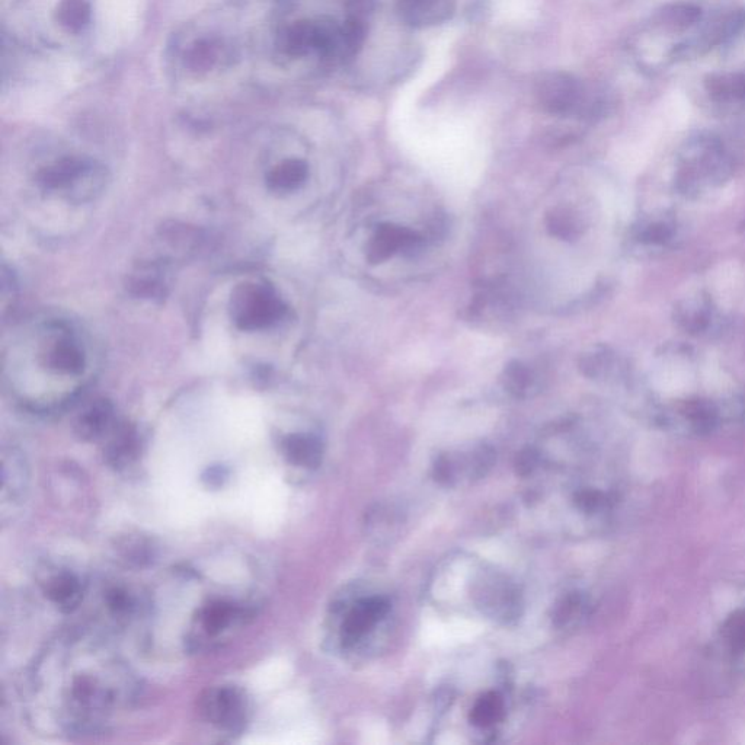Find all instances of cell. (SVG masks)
<instances>
[{
  "mask_svg": "<svg viewBox=\"0 0 745 745\" xmlns=\"http://www.w3.org/2000/svg\"><path fill=\"white\" fill-rule=\"evenodd\" d=\"M536 97L546 113L569 115L583 107L584 88L567 73H546L537 82Z\"/></svg>",
  "mask_w": 745,
  "mask_h": 745,
  "instance_id": "cell-6",
  "label": "cell"
},
{
  "mask_svg": "<svg viewBox=\"0 0 745 745\" xmlns=\"http://www.w3.org/2000/svg\"><path fill=\"white\" fill-rule=\"evenodd\" d=\"M501 380H503L505 390L516 398H529L530 390L533 389V383H535L529 367L524 366L520 361L508 363Z\"/></svg>",
  "mask_w": 745,
  "mask_h": 745,
  "instance_id": "cell-22",
  "label": "cell"
},
{
  "mask_svg": "<svg viewBox=\"0 0 745 745\" xmlns=\"http://www.w3.org/2000/svg\"><path fill=\"white\" fill-rule=\"evenodd\" d=\"M536 465L537 456L536 453L532 452V450H527V452L520 454L519 469L521 473L532 472V470L536 468Z\"/></svg>",
  "mask_w": 745,
  "mask_h": 745,
  "instance_id": "cell-31",
  "label": "cell"
},
{
  "mask_svg": "<svg viewBox=\"0 0 745 745\" xmlns=\"http://www.w3.org/2000/svg\"><path fill=\"white\" fill-rule=\"evenodd\" d=\"M399 17L415 28L443 24L453 17L456 0H396Z\"/></svg>",
  "mask_w": 745,
  "mask_h": 745,
  "instance_id": "cell-11",
  "label": "cell"
},
{
  "mask_svg": "<svg viewBox=\"0 0 745 745\" xmlns=\"http://www.w3.org/2000/svg\"><path fill=\"white\" fill-rule=\"evenodd\" d=\"M713 97L745 101V75L721 76L711 82Z\"/></svg>",
  "mask_w": 745,
  "mask_h": 745,
  "instance_id": "cell-24",
  "label": "cell"
},
{
  "mask_svg": "<svg viewBox=\"0 0 745 745\" xmlns=\"http://www.w3.org/2000/svg\"><path fill=\"white\" fill-rule=\"evenodd\" d=\"M227 476H229V472L225 468L216 466V468L207 470L206 475L203 476V481H206L207 485L216 488V486L223 485V481L227 479Z\"/></svg>",
  "mask_w": 745,
  "mask_h": 745,
  "instance_id": "cell-30",
  "label": "cell"
},
{
  "mask_svg": "<svg viewBox=\"0 0 745 745\" xmlns=\"http://www.w3.org/2000/svg\"><path fill=\"white\" fill-rule=\"evenodd\" d=\"M38 182L47 191H66L70 200H91L104 187L101 166L81 158H63L47 166L38 175Z\"/></svg>",
  "mask_w": 745,
  "mask_h": 745,
  "instance_id": "cell-4",
  "label": "cell"
},
{
  "mask_svg": "<svg viewBox=\"0 0 745 745\" xmlns=\"http://www.w3.org/2000/svg\"><path fill=\"white\" fill-rule=\"evenodd\" d=\"M308 177V163L302 159H287L268 172L267 187L273 193L289 194L299 190Z\"/></svg>",
  "mask_w": 745,
  "mask_h": 745,
  "instance_id": "cell-18",
  "label": "cell"
},
{
  "mask_svg": "<svg viewBox=\"0 0 745 745\" xmlns=\"http://www.w3.org/2000/svg\"><path fill=\"white\" fill-rule=\"evenodd\" d=\"M57 21L70 33H81L92 21L89 0H60Z\"/></svg>",
  "mask_w": 745,
  "mask_h": 745,
  "instance_id": "cell-20",
  "label": "cell"
},
{
  "mask_svg": "<svg viewBox=\"0 0 745 745\" xmlns=\"http://www.w3.org/2000/svg\"><path fill=\"white\" fill-rule=\"evenodd\" d=\"M105 617L117 625H127L146 609L145 599L123 584L108 585L102 596Z\"/></svg>",
  "mask_w": 745,
  "mask_h": 745,
  "instance_id": "cell-13",
  "label": "cell"
},
{
  "mask_svg": "<svg viewBox=\"0 0 745 745\" xmlns=\"http://www.w3.org/2000/svg\"><path fill=\"white\" fill-rule=\"evenodd\" d=\"M2 476L3 505L6 503L17 505L24 497L28 486L27 465H25L24 457L17 450H11L9 454L5 453Z\"/></svg>",
  "mask_w": 745,
  "mask_h": 745,
  "instance_id": "cell-17",
  "label": "cell"
},
{
  "mask_svg": "<svg viewBox=\"0 0 745 745\" xmlns=\"http://www.w3.org/2000/svg\"><path fill=\"white\" fill-rule=\"evenodd\" d=\"M31 715L59 734H101L115 712L133 703L137 681L107 645L83 633L51 642L34 664Z\"/></svg>",
  "mask_w": 745,
  "mask_h": 745,
  "instance_id": "cell-1",
  "label": "cell"
},
{
  "mask_svg": "<svg viewBox=\"0 0 745 745\" xmlns=\"http://www.w3.org/2000/svg\"><path fill=\"white\" fill-rule=\"evenodd\" d=\"M200 712L222 734L238 735L245 731L251 716V702L245 690L233 684L211 687L200 700Z\"/></svg>",
  "mask_w": 745,
  "mask_h": 745,
  "instance_id": "cell-5",
  "label": "cell"
},
{
  "mask_svg": "<svg viewBox=\"0 0 745 745\" xmlns=\"http://www.w3.org/2000/svg\"><path fill=\"white\" fill-rule=\"evenodd\" d=\"M421 241V236L414 230L386 223L377 227L372 241L367 246V260L370 264H382L396 252L417 248Z\"/></svg>",
  "mask_w": 745,
  "mask_h": 745,
  "instance_id": "cell-9",
  "label": "cell"
},
{
  "mask_svg": "<svg viewBox=\"0 0 745 745\" xmlns=\"http://www.w3.org/2000/svg\"><path fill=\"white\" fill-rule=\"evenodd\" d=\"M504 715V702L497 693H486L476 703L472 713H470V721L476 727H491L495 722L500 721L501 716Z\"/></svg>",
  "mask_w": 745,
  "mask_h": 745,
  "instance_id": "cell-23",
  "label": "cell"
},
{
  "mask_svg": "<svg viewBox=\"0 0 745 745\" xmlns=\"http://www.w3.org/2000/svg\"><path fill=\"white\" fill-rule=\"evenodd\" d=\"M318 40V21H297L287 27L278 38V47L286 56L293 59L316 53Z\"/></svg>",
  "mask_w": 745,
  "mask_h": 745,
  "instance_id": "cell-16",
  "label": "cell"
},
{
  "mask_svg": "<svg viewBox=\"0 0 745 745\" xmlns=\"http://www.w3.org/2000/svg\"><path fill=\"white\" fill-rule=\"evenodd\" d=\"M280 449L287 462L296 468L316 469L324 457V444L313 434H289L281 440Z\"/></svg>",
  "mask_w": 745,
  "mask_h": 745,
  "instance_id": "cell-15",
  "label": "cell"
},
{
  "mask_svg": "<svg viewBox=\"0 0 745 745\" xmlns=\"http://www.w3.org/2000/svg\"><path fill=\"white\" fill-rule=\"evenodd\" d=\"M41 588L47 599L63 613H73L78 610L85 597V585L81 578L67 569L50 572L41 581Z\"/></svg>",
  "mask_w": 745,
  "mask_h": 745,
  "instance_id": "cell-10",
  "label": "cell"
},
{
  "mask_svg": "<svg viewBox=\"0 0 745 745\" xmlns=\"http://www.w3.org/2000/svg\"><path fill=\"white\" fill-rule=\"evenodd\" d=\"M607 503L606 495L600 491H583L577 495V504L581 510L596 511Z\"/></svg>",
  "mask_w": 745,
  "mask_h": 745,
  "instance_id": "cell-28",
  "label": "cell"
},
{
  "mask_svg": "<svg viewBox=\"0 0 745 745\" xmlns=\"http://www.w3.org/2000/svg\"><path fill=\"white\" fill-rule=\"evenodd\" d=\"M49 364L57 372L79 374L85 369V354L70 335H62L50 348Z\"/></svg>",
  "mask_w": 745,
  "mask_h": 745,
  "instance_id": "cell-19",
  "label": "cell"
},
{
  "mask_svg": "<svg viewBox=\"0 0 745 745\" xmlns=\"http://www.w3.org/2000/svg\"><path fill=\"white\" fill-rule=\"evenodd\" d=\"M220 46L214 40L195 41L185 53V66L194 73H207L219 65Z\"/></svg>",
  "mask_w": 745,
  "mask_h": 745,
  "instance_id": "cell-21",
  "label": "cell"
},
{
  "mask_svg": "<svg viewBox=\"0 0 745 745\" xmlns=\"http://www.w3.org/2000/svg\"><path fill=\"white\" fill-rule=\"evenodd\" d=\"M548 230L555 238L565 241L574 235V223L565 211L555 210L548 216Z\"/></svg>",
  "mask_w": 745,
  "mask_h": 745,
  "instance_id": "cell-27",
  "label": "cell"
},
{
  "mask_svg": "<svg viewBox=\"0 0 745 745\" xmlns=\"http://www.w3.org/2000/svg\"><path fill=\"white\" fill-rule=\"evenodd\" d=\"M479 606L484 609L486 615L495 619H516L519 616V593L504 578L491 575L485 578L484 588L478 591Z\"/></svg>",
  "mask_w": 745,
  "mask_h": 745,
  "instance_id": "cell-8",
  "label": "cell"
},
{
  "mask_svg": "<svg viewBox=\"0 0 745 745\" xmlns=\"http://www.w3.org/2000/svg\"><path fill=\"white\" fill-rule=\"evenodd\" d=\"M584 606V599L580 594H571V596L565 597L564 601L556 606L555 615H553L555 625L567 626L575 617L583 613Z\"/></svg>",
  "mask_w": 745,
  "mask_h": 745,
  "instance_id": "cell-26",
  "label": "cell"
},
{
  "mask_svg": "<svg viewBox=\"0 0 745 745\" xmlns=\"http://www.w3.org/2000/svg\"><path fill=\"white\" fill-rule=\"evenodd\" d=\"M389 612V601L385 597H370L358 601L345 615L340 629L342 647L350 648L361 641L367 632L380 622Z\"/></svg>",
  "mask_w": 745,
  "mask_h": 745,
  "instance_id": "cell-7",
  "label": "cell"
},
{
  "mask_svg": "<svg viewBox=\"0 0 745 745\" xmlns=\"http://www.w3.org/2000/svg\"><path fill=\"white\" fill-rule=\"evenodd\" d=\"M376 9V0H350L348 2V15L366 19Z\"/></svg>",
  "mask_w": 745,
  "mask_h": 745,
  "instance_id": "cell-29",
  "label": "cell"
},
{
  "mask_svg": "<svg viewBox=\"0 0 745 745\" xmlns=\"http://www.w3.org/2000/svg\"><path fill=\"white\" fill-rule=\"evenodd\" d=\"M252 616V609L241 601L220 597L211 599L198 609L188 636L191 651H198L222 641L226 635L241 628Z\"/></svg>",
  "mask_w": 745,
  "mask_h": 745,
  "instance_id": "cell-2",
  "label": "cell"
},
{
  "mask_svg": "<svg viewBox=\"0 0 745 745\" xmlns=\"http://www.w3.org/2000/svg\"><path fill=\"white\" fill-rule=\"evenodd\" d=\"M724 636L732 651L737 654L745 652V609L737 610L728 617L724 625Z\"/></svg>",
  "mask_w": 745,
  "mask_h": 745,
  "instance_id": "cell-25",
  "label": "cell"
},
{
  "mask_svg": "<svg viewBox=\"0 0 745 745\" xmlns=\"http://www.w3.org/2000/svg\"><path fill=\"white\" fill-rule=\"evenodd\" d=\"M286 312L283 300L268 284H242L230 300L233 322L242 331L270 328L280 322L286 316Z\"/></svg>",
  "mask_w": 745,
  "mask_h": 745,
  "instance_id": "cell-3",
  "label": "cell"
},
{
  "mask_svg": "<svg viewBox=\"0 0 745 745\" xmlns=\"http://www.w3.org/2000/svg\"><path fill=\"white\" fill-rule=\"evenodd\" d=\"M117 422L113 404L105 399H98L79 415L75 433L83 441L104 440L110 436Z\"/></svg>",
  "mask_w": 745,
  "mask_h": 745,
  "instance_id": "cell-14",
  "label": "cell"
},
{
  "mask_svg": "<svg viewBox=\"0 0 745 745\" xmlns=\"http://www.w3.org/2000/svg\"><path fill=\"white\" fill-rule=\"evenodd\" d=\"M107 438L104 454L111 468L124 470L139 459L142 441L134 425L118 421Z\"/></svg>",
  "mask_w": 745,
  "mask_h": 745,
  "instance_id": "cell-12",
  "label": "cell"
}]
</instances>
